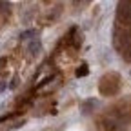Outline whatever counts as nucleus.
I'll use <instances>...</instances> for the list:
<instances>
[{"label": "nucleus", "mask_w": 131, "mask_h": 131, "mask_svg": "<svg viewBox=\"0 0 131 131\" xmlns=\"http://www.w3.org/2000/svg\"><path fill=\"white\" fill-rule=\"evenodd\" d=\"M27 49H29V53L35 57V55H38L40 53V49H42V44H40V40L38 38H33L29 44H27Z\"/></svg>", "instance_id": "f257e3e1"}, {"label": "nucleus", "mask_w": 131, "mask_h": 131, "mask_svg": "<svg viewBox=\"0 0 131 131\" xmlns=\"http://www.w3.org/2000/svg\"><path fill=\"white\" fill-rule=\"evenodd\" d=\"M31 37H37V31H35V29H29V31H24L22 35H20V38H22V40H29V42L33 40Z\"/></svg>", "instance_id": "f03ea898"}, {"label": "nucleus", "mask_w": 131, "mask_h": 131, "mask_svg": "<svg viewBox=\"0 0 131 131\" xmlns=\"http://www.w3.org/2000/svg\"><path fill=\"white\" fill-rule=\"evenodd\" d=\"M16 86H18V78L15 77V78L11 80V84H9V88H16Z\"/></svg>", "instance_id": "7ed1b4c3"}, {"label": "nucleus", "mask_w": 131, "mask_h": 131, "mask_svg": "<svg viewBox=\"0 0 131 131\" xmlns=\"http://www.w3.org/2000/svg\"><path fill=\"white\" fill-rule=\"evenodd\" d=\"M6 88H7V84H6V82H4V80H0V93H2V91H4Z\"/></svg>", "instance_id": "20e7f679"}]
</instances>
